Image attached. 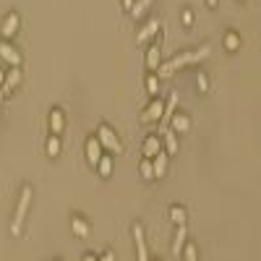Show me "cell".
Instances as JSON below:
<instances>
[{"label": "cell", "instance_id": "4dcf8cb0", "mask_svg": "<svg viewBox=\"0 0 261 261\" xmlns=\"http://www.w3.org/2000/svg\"><path fill=\"white\" fill-rule=\"evenodd\" d=\"M99 261H115V256H112V251H110V254H105V256H102Z\"/></svg>", "mask_w": 261, "mask_h": 261}, {"label": "cell", "instance_id": "6da1fadb", "mask_svg": "<svg viewBox=\"0 0 261 261\" xmlns=\"http://www.w3.org/2000/svg\"><path fill=\"white\" fill-rule=\"evenodd\" d=\"M207 55H209V44H204V47H199V50H191V52H180L178 58H173L170 63L160 65V76H170L173 71H178V68H183V65H191V63H199V60H204Z\"/></svg>", "mask_w": 261, "mask_h": 261}, {"label": "cell", "instance_id": "277c9868", "mask_svg": "<svg viewBox=\"0 0 261 261\" xmlns=\"http://www.w3.org/2000/svg\"><path fill=\"white\" fill-rule=\"evenodd\" d=\"M133 241H136V259L139 261H149V251H146V238H144V228L141 225H133Z\"/></svg>", "mask_w": 261, "mask_h": 261}, {"label": "cell", "instance_id": "484cf974", "mask_svg": "<svg viewBox=\"0 0 261 261\" xmlns=\"http://www.w3.org/2000/svg\"><path fill=\"white\" fill-rule=\"evenodd\" d=\"M183 259H186V261H196V246H194V243H186V248H183Z\"/></svg>", "mask_w": 261, "mask_h": 261}, {"label": "cell", "instance_id": "2e32d148", "mask_svg": "<svg viewBox=\"0 0 261 261\" xmlns=\"http://www.w3.org/2000/svg\"><path fill=\"white\" fill-rule=\"evenodd\" d=\"M146 65H149V68H160L162 65V52H160V47H152L149 52H146Z\"/></svg>", "mask_w": 261, "mask_h": 261}, {"label": "cell", "instance_id": "d6986e66", "mask_svg": "<svg viewBox=\"0 0 261 261\" xmlns=\"http://www.w3.org/2000/svg\"><path fill=\"white\" fill-rule=\"evenodd\" d=\"M170 220L175 225H186V209L183 207H170Z\"/></svg>", "mask_w": 261, "mask_h": 261}, {"label": "cell", "instance_id": "f546056e", "mask_svg": "<svg viewBox=\"0 0 261 261\" xmlns=\"http://www.w3.org/2000/svg\"><path fill=\"white\" fill-rule=\"evenodd\" d=\"M123 8H126L128 13H131V8H133V0H123Z\"/></svg>", "mask_w": 261, "mask_h": 261}, {"label": "cell", "instance_id": "83f0119b", "mask_svg": "<svg viewBox=\"0 0 261 261\" xmlns=\"http://www.w3.org/2000/svg\"><path fill=\"white\" fill-rule=\"evenodd\" d=\"M146 89H149V94H157V92H160V84H157V78H154V76L146 78Z\"/></svg>", "mask_w": 261, "mask_h": 261}, {"label": "cell", "instance_id": "836d02e7", "mask_svg": "<svg viewBox=\"0 0 261 261\" xmlns=\"http://www.w3.org/2000/svg\"><path fill=\"white\" fill-rule=\"evenodd\" d=\"M209 5H217V0H209Z\"/></svg>", "mask_w": 261, "mask_h": 261}, {"label": "cell", "instance_id": "4316f807", "mask_svg": "<svg viewBox=\"0 0 261 261\" xmlns=\"http://www.w3.org/2000/svg\"><path fill=\"white\" fill-rule=\"evenodd\" d=\"M196 84H199V92H209V78L204 76V73L196 76Z\"/></svg>", "mask_w": 261, "mask_h": 261}, {"label": "cell", "instance_id": "8fae6325", "mask_svg": "<svg viewBox=\"0 0 261 261\" xmlns=\"http://www.w3.org/2000/svg\"><path fill=\"white\" fill-rule=\"evenodd\" d=\"M0 31H3V37H13V34L18 31V13H8V18L3 21Z\"/></svg>", "mask_w": 261, "mask_h": 261}, {"label": "cell", "instance_id": "7a4b0ae2", "mask_svg": "<svg viewBox=\"0 0 261 261\" xmlns=\"http://www.w3.org/2000/svg\"><path fill=\"white\" fill-rule=\"evenodd\" d=\"M29 204H31V188L24 186L21 199H18V207H16V214H13V222H10V235H18L21 233V222H24L26 212H29Z\"/></svg>", "mask_w": 261, "mask_h": 261}, {"label": "cell", "instance_id": "30bf717a", "mask_svg": "<svg viewBox=\"0 0 261 261\" xmlns=\"http://www.w3.org/2000/svg\"><path fill=\"white\" fill-rule=\"evenodd\" d=\"M162 112H165V105H162V102H152V105L146 107V112L141 115V120H144V123H149V120H160V118H162Z\"/></svg>", "mask_w": 261, "mask_h": 261}, {"label": "cell", "instance_id": "8992f818", "mask_svg": "<svg viewBox=\"0 0 261 261\" xmlns=\"http://www.w3.org/2000/svg\"><path fill=\"white\" fill-rule=\"evenodd\" d=\"M86 157H89V165H99V160H102V144H99V139H89L86 141Z\"/></svg>", "mask_w": 261, "mask_h": 261}, {"label": "cell", "instance_id": "1f68e13d", "mask_svg": "<svg viewBox=\"0 0 261 261\" xmlns=\"http://www.w3.org/2000/svg\"><path fill=\"white\" fill-rule=\"evenodd\" d=\"M3 81H5V73H3V71H0V84H3Z\"/></svg>", "mask_w": 261, "mask_h": 261}, {"label": "cell", "instance_id": "f1b7e54d", "mask_svg": "<svg viewBox=\"0 0 261 261\" xmlns=\"http://www.w3.org/2000/svg\"><path fill=\"white\" fill-rule=\"evenodd\" d=\"M191 21H194V13H191V10H186V13H183V24H191Z\"/></svg>", "mask_w": 261, "mask_h": 261}, {"label": "cell", "instance_id": "7402d4cb", "mask_svg": "<svg viewBox=\"0 0 261 261\" xmlns=\"http://www.w3.org/2000/svg\"><path fill=\"white\" fill-rule=\"evenodd\" d=\"M149 3H152V0H136L133 8H131V16H133V18H139V16L144 13V10L149 8Z\"/></svg>", "mask_w": 261, "mask_h": 261}, {"label": "cell", "instance_id": "5bb4252c", "mask_svg": "<svg viewBox=\"0 0 261 261\" xmlns=\"http://www.w3.org/2000/svg\"><path fill=\"white\" fill-rule=\"evenodd\" d=\"M152 165H154V178H165L167 175V154L165 152L157 154Z\"/></svg>", "mask_w": 261, "mask_h": 261}, {"label": "cell", "instance_id": "d6a6232c", "mask_svg": "<svg viewBox=\"0 0 261 261\" xmlns=\"http://www.w3.org/2000/svg\"><path fill=\"white\" fill-rule=\"evenodd\" d=\"M84 261H97L94 256H84Z\"/></svg>", "mask_w": 261, "mask_h": 261}, {"label": "cell", "instance_id": "ffe728a7", "mask_svg": "<svg viewBox=\"0 0 261 261\" xmlns=\"http://www.w3.org/2000/svg\"><path fill=\"white\" fill-rule=\"evenodd\" d=\"M58 154H60V139L52 133L47 139V157H58Z\"/></svg>", "mask_w": 261, "mask_h": 261}, {"label": "cell", "instance_id": "7c38bea8", "mask_svg": "<svg viewBox=\"0 0 261 261\" xmlns=\"http://www.w3.org/2000/svg\"><path fill=\"white\" fill-rule=\"evenodd\" d=\"M186 238H188V233H186V225H178L175 243H173V254H175V256H180V254H183V248H186Z\"/></svg>", "mask_w": 261, "mask_h": 261}, {"label": "cell", "instance_id": "9a60e30c", "mask_svg": "<svg viewBox=\"0 0 261 261\" xmlns=\"http://www.w3.org/2000/svg\"><path fill=\"white\" fill-rule=\"evenodd\" d=\"M18 81H21V71H18V68H13V71H10V73L5 76L3 86H0V89H3V94H8V92H10V89H13Z\"/></svg>", "mask_w": 261, "mask_h": 261}, {"label": "cell", "instance_id": "44dd1931", "mask_svg": "<svg viewBox=\"0 0 261 261\" xmlns=\"http://www.w3.org/2000/svg\"><path fill=\"white\" fill-rule=\"evenodd\" d=\"M225 47H228V50H238V47H241V37H238L235 31H228V34H225Z\"/></svg>", "mask_w": 261, "mask_h": 261}, {"label": "cell", "instance_id": "e575fe53", "mask_svg": "<svg viewBox=\"0 0 261 261\" xmlns=\"http://www.w3.org/2000/svg\"><path fill=\"white\" fill-rule=\"evenodd\" d=\"M0 99H3V89H0Z\"/></svg>", "mask_w": 261, "mask_h": 261}, {"label": "cell", "instance_id": "4fadbf2b", "mask_svg": "<svg viewBox=\"0 0 261 261\" xmlns=\"http://www.w3.org/2000/svg\"><path fill=\"white\" fill-rule=\"evenodd\" d=\"M157 31H160V21H149V24H146L139 34H136V42H146L149 37H154Z\"/></svg>", "mask_w": 261, "mask_h": 261}, {"label": "cell", "instance_id": "e0dca14e", "mask_svg": "<svg viewBox=\"0 0 261 261\" xmlns=\"http://www.w3.org/2000/svg\"><path fill=\"white\" fill-rule=\"evenodd\" d=\"M71 228H73V233H76L78 238H86V235H89V225H86L81 217H73V220H71Z\"/></svg>", "mask_w": 261, "mask_h": 261}, {"label": "cell", "instance_id": "ac0fdd59", "mask_svg": "<svg viewBox=\"0 0 261 261\" xmlns=\"http://www.w3.org/2000/svg\"><path fill=\"white\" fill-rule=\"evenodd\" d=\"M170 126H173L175 131H188L191 128V120L186 115H173V120H170Z\"/></svg>", "mask_w": 261, "mask_h": 261}, {"label": "cell", "instance_id": "603a6c76", "mask_svg": "<svg viewBox=\"0 0 261 261\" xmlns=\"http://www.w3.org/2000/svg\"><path fill=\"white\" fill-rule=\"evenodd\" d=\"M99 175L102 178L112 175V160H110V157H102V160H99Z\"/></svg>", "mask_w": 261, "mask_h": 261}, {"label": "cell", "instance_id": "52a82bcc", "mask_svg": "<svg viewBox=\"0 0 261 261\" xmlns=\"http://www.w3.org/2000/svg\"><path fill=\"white\" fill-rule=\"evenodd\" d=\"M0 58H3L5 63H10V65H16V68L21 65V55L10 47L8 42H0Z\"/></svg>", "mask_w": 261, "mask_h": 261}, {"label": "cell", "instance_id": "d4e9b609", "mask_svg": "<svg viewBox=\"0 0 261 261\" xmlns=\"http://www.w3.org/2000/svg\"><path fill=\"white\" fill-rule=\"evenodd\" d=\"M141 178H146V180H152V178H154V165H152L149 160H144V162H141Z\"/></svg>", "mask_w": 261, "mask_h": 261}, {"label": "cell", "instance_id": "cb8c5ba5", "mask_svg": "<svg viewBox=\"0 0 261 261\" xmlns=\"http://www.w3.org/2000/svg\"><path fill=\"white\" fill-rule=\"evenodd\" d=\"M165 144H167V152H178V139H175V133L173 131H165Z\"/></svg>", "mask_w": 261, "mask_h": 261}, {"label": "cell", "instance_id": "9c48e42d", "mask_svg": "<svg viewBox=\"0 0 261 261\" xmlns=\"http://www.w3.org/2000/svg\"><path fill=\"white\" fill-rule=\"evenodd\" d=\"M162 152V141L157 139V136H149V139L144 141V154H146V160H152V157H157Z\"/></svg>", "mask_w": 261, "mask_h": 261}, {"label": "cell", "instance_id": "3957f363", "mask_svg": "<svg viewBox=\"0 0 261 261\" xmlns=\"http://www.w3.org/2000/svg\"><path fill=\"white\" fill-rule=\"evenodd\" d=\"M97 139L102 144V149H110L112 154H123V144H120V139L115 136V131H112L110 126H99Z\"/></svg>", "mask_w": 261, "mask_h": 261}, {"label": "cell", "instance_id": "5b68a950", "mask_svg": "<svg viewBox=\"0 0 261 261\" xmlns=\"http://www.w3.org/2000/svg\"><path fill=\"white\" fill-rule=\"evenodd\" d=\"M175 105H178V92H173L170 94V99H167V105H165V112H162V133L165 131H170V120H173V115H175Z\"/></svg>", "mask_w": 261, "mask_h": 261}, {"label": "cell", "instance_id": "ba28073f", "mask_svg": "<svg viewBox=\"0 0 261 261\" xmlns=\"http://www.w3.org/2000/svg\"><path fill=\"white\" fill-rule=\"evenodd\" d=\"M63 128H65V118H63V110L60 107H55L52 112H50V131L58 136V133H63Z\"/></svg>", "mask_w": 261, "mask_h": 261}]
</instances>
